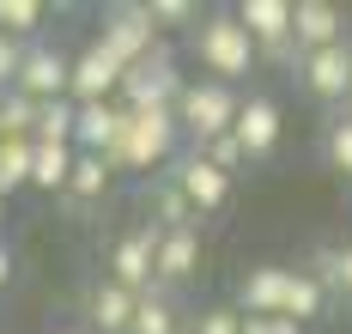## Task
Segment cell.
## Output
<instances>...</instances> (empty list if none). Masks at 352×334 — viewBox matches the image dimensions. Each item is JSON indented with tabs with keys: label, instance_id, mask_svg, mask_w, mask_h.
<instances>
[{
	"label": "cell",
	"instance_id": "obj_1",
	"mask_svg": "<svg viewBox=\"0 0 352 334\" xmlns=\"http://www.w3.org/2000/svg\"><path fill=\"white\" fill-rule=\"evenodd\" d=\"M195 55H201L207 79L231 85V79H243L249 67H255L261 49H255V37H249V25L237 12H207V19L195 25Z\"/></svg>",
	"mask_w": 352,
	"mask_h": 334
},
{
	"label": "cell",
	"instance_id": "obj_2",
	"mask_svg": "<svg viewBox=\"0 0 352 334\" xmlns=\"http://www.w3.org/2000/svg\"><path fill=\"white\" fill-rule=\"evenodd\" d=\"M176 140H182L176 110H128L109 164H116V170H152V164H164V158L176 152Z\"/></svg>",
	"mask_w": 352,
	"mask_h": 334
},
{
	"label": "cell",
	"instance_id": "obj_3",
	"mask_svg": "<svg viewBox=\"0 0 352 334\" xmlns=\"http://www.w3.org/2000/svg\"><path fill=\"white\" fill-rule=\"evenodd\" d=\"M237 91L231 85H219V79H188V91H182V104H176V122H182V134L195 140V146H212V140H225V134H237Z\"/></svg>",
	"mask_w": 352,
	"mask_h": 334
},
{
	"label": "cell",
	"instance_id": "obj_4",
	"mask_svg": "<svg viewBox=\"0 0 352 334\" xmlns=\"http://www.w3.org/2000/svg\"><path fill=\"white\" fill-rule=\"evenodd\" d=\"M182 91H188V79L176 74V55L158 49V55H146L140 67L122 74V110H176Z\"/></svg>",
	"mask_w": 352,
	"mask_h": 334
},
{
	"label": "cell",
	"instance_id": "obj_5",
	"mask_svg": "<svg viewBox=\"0 0 352 334\" xmlns=\"http://www.w3.org/2000/svg\"><path fill=\"white\" fill-rule=\"evenodd\" d=\"M91 43H104L122 67H140L146 55L164 49V31L152 25V6L140 0V6H109V12H104V31H98Z\"/></svg>",
	"mask_w": 352,
	"mask_h": 334
},
{
	"label": "cell",
	"instance_id": "obj_6",
	"mask_svg": "<svg viewBox=\"0 0 352 334\" xmlns=\"http://www.w3.org/2000/svg\"><path fill=\"white\" fill-rule=\"evenodd\" d=\"M158 243H164V225L152 219L140 231H128L116 249H109V280L128 286V292H158Z\"/></svg>",
	"mask_w": 352,
	"mask_h": 334
},
{
	"label": "cell",
	"instance_id": "obj_7",
	"mask_svg": "<svg viewBox=\"0 0 352 334\" xmlns=\"http://www.w3.org/2000/svg\"><path fill=\"white\" fill-rule=\"evenodd\" d=\"M12 91H25V98H36V104L73 98V55L49 49V43H31V49H25V67H19V85H12Z\"/></svg>",
	"mask_w": 352,
	"mask_h": 334
},
{
	"label": "cell",
	"instance_id": "obj_8",
	"mask_svg": "<svg viewBox=\"0 0 352 334\" xmlns=\"http://www.w3.org/2000/svg\"><path fill=\"white\" fill-rule=\"evenodd\" d=\"M122 61L109 55L104 43H85L73 55V104H116L122 98Z\"/></svg>",
	"mask_w": 352,
	"mask_h": 334
},
{
	"label": "cell",
	"instance_id": "obj_9",
	"mask_svg": "<svg viewBox=\"0 0 352 334\" xmlns=\"http://www.w3.org/2000/svg\"><path fill=\"white\" fill-rule=\"evenodd\" d=\"M292 274H298V267H274V261L249 267V274H243V286H237V310H243V316H285V292H292Z\"/></svg>",
	"mask_w": 352,
	"mask_h": 334
},
{
	"label": "cell",
	"instance_id": "obj_10",
	"mask_svg": "<svg viewBox=\"0 0 352 334\" xmlns=\"http://www.w3.org/2000/svg\"><path fill=\"white\" fill-rule=\"evenodd\" d=\"M298 74H304V91H310V98L334 104V98H346V91H352V49H346V43L316 49V55L298 61Z\"/></svg>",
	"mask_w": 352,
	"mask_h": 334
},
{
	"label": "cell",
	"instance_id": "obj_11",
	"mask_svg": "<svg viewBox=\"0 0 352 334\" xmlns=\"http://www.w3.org/2000/svg\"><path fill=\"white\" fill-rule=\"evenodd\" d=\"M292 43H298L304 55H316V49H334V43H346V12H340V6H328V0H298V19H292Z\"/></svg>",
	"mask_w": 352,
	"mask_h": 334
},
{
	"label": "cell",
	"instance_id": "obj_12",
	"mask_svg": "<svg viewBox=\"0 0 352 334\" xmlns=\"http://www.w3.org/2000/svg\"><path fill=\"white\" fill-rule=\"evenodd\" d=\"M188 201H195V213H212V207H225L231 201V177L219 170V164H207L201 152H188L182 164H176V177H170Z\"/></svg>",
	"mask_w": 352,
	"mask_h": 334
},
{
	"label": "cell",
	"instance_id": "obj_13",
	"mask_svg": "<svg viewBox=\"0 0 352 334\" xmlns=\"http://www.w3.org/2000/svg\"><path fill=\"white\" fill-rule=\"evenodd\" d=\"M237 19L249 25L255 49H274V43H292V19H298V6H292V0H243Z\"/></svg>",
	"mask_w": 352,
	"mask_h": 334
},
{
	"label": "cell",
	"instance_id": "obj_14",
	"mask_svg": "<svg viewBox=\"0 0 352 334\" xmlns=\"http://www.w3.org/2000/svg\"><path fill=\"white\" fill-rule=\"evenodd\" d=\"M122 104H79V128H73V146L79 152H116V140H122Z\"/></svg>",
	"mask_w": 352,
	"mask_h": 334
},
{
	"label": "cell",
	"instance_id": "obj_15",
	"mask_svg": "<svg viewBox=\"0 0 352 334\" xmlns=\"http://www.w3.org/2000/svg\"><path fill=\"white\" fill-rule=\"evenodd\" d=\"M237 140H243L249 158H267L280 146V104L274 98H249L243 115H237Z\"/></svg>",
	"mask_w": 352,
	"mask_h": 334
},
{
	"label": "cell",
	"instance_id": "obj_16",
	"mask_svg": "<svg viewBox=\"0 0 352 334\" xmlns=\"http://www.w3.org/2000/svg\"><path fill=\"white\" fill-rule=\"evenodd\" d=\"M195 267H201V237H195V225H188V231H164V243H158V286L195 280Z\"/></svg>",
	"mask_w": 352,
	"mask_h": 334
},
{
	"label": "cell",
	"instance_id": "obj_17",
	"mask_svg": "<svg viewBox=\"0 0 352 334\" xmlns=\"http://www.w3.org/2000/svg\"><path fill=\"white\" fill-rule=\"evenodd\" d=\"M134 310H140V292H128V286H116V280H104V286L91 292V322L104 334H134Z\"/></svg>",
	"mask_w": 352,
	"mask_h": 334
},
{
	"label": "cell",
	"instance_id": "obj_18",
	"mask_svg": "<svg viewBox=\"0 0 352 334\" xmlns=\"http://www.w3.org/2000/svg\"><path fill=\"white\" fill-rule=\"evenodd\" d=\"M73 164H79V146H36V170H31V188H61L67 194L73 183Z\"/></svg>",
	"mask_w": 352,
	"mask_h": 334
},
{
	"label": "cell",
	"instance_id": "obj_19",
	"mask_svg": "<svg viewBox=\"0 0 352 334\" xmlns=\"http://www.w3.org/2000/svg\"><path fill=\"white\" fill-rule=\"evenodd\" d=\"M36 122H43V104L25 98V91H6V104H0V140H36Z\"/></svg>",
	"mask_w": 352,
	"mask_h": 334
},
{
	"label": "cell",
	"instance_id": "obj_20",
	"mask_svg": "<svg viewBox=\"0 0 352 334\" xmlns=\"http://www.w3.org/2000/svg\"><path fill=\"white\" fill-rule=\"evenodd\" d=\"M31 170H36V140H0V194L31 188Z\"/></svg>",
	"mask_w": 352,
	"mask_h": 334
},
{
	"label": "cell",
	"instance_id": "obj_21",
	"mask_svg": "<svg viewBox=\"0 0 352 334\" xmlns=\"http://www.w3.org/2000/svg\"><path fill=\"white\" fill-rule=\"evenodd\" d=\"M109 177H116V164H109L104 152H79V164H73V183H67V194L73 201H98L109 188Z\"/></svg>",
	"mask_w": 352,
	"mask_h": 334
},
{
	"label": "cell",
	"instance_id": "obj_22",
	"mask_svg": "<svg viewBox=\"0 0 352 334\" xmlns=\"http://www.w3.org/2000/svg\"><path fill=\"white\" fill-rule=\"evenodd\" d=\"M322 298H328V286H322L316 274H292V292H285V316L292 322H310V316H322Z\"/></svg>",
	"mask_w": 352,
	"mask_h": 334
},
{
	"label": "cell",
	"instance_id": "obj_23",
	"mask_svg": "<svg viewBox=\"0 0 352 334\" xmlns=\"http://www.w3.org/2000/svg\"><path fill=\"white\" fill-rule=\"evenodd\" d=\"M134 334H182V322H176V310H170V298H164V286L140 298V310H134Z\"/></svg>",
	"mask_w": 352,
	"mask_h": 334
},
{
	"label": "cell",
	"instance_id": "obj_24",
	"mask_svg": "<svg viewBox=\"0 0 352 334\" xmlns=\"http://www.w3.org/2000/svg\"><path fill=\"white\" fill-rule=\"evenodd\" d=\"M152 207H158V225H164V231H188V219H201V213H195V201H188L176 183L158 188V194H152Z\"/></svg>",
	"mask_w": 352,
	"mask_h": 334
},
{
	"label": "cell",
	"instance_id": "obj_25",
	"mask_svg": "<svg viewBox=\"0 0 352 334\" xmlns=\"http://www.w3.org/2000/svg\"><path fill=\"white\" fill-rule=\"evenodd\" d=\"M36 25H43V0H0V31L19 43V37H31Z\"/></svg>",
	"mask_w": 352,
	"mask_h": 334
},
{
	"label": "cell",
	"instance_id": "obj_26",
	"mask_svg": "<svg viewBox=\"0 0 352 334\" xmlns=\"http://www.w3.org/2000/svg\"><path fill=\"white\" fill-rule=\"evenodd\" d=\"M316 274L322 286H334V292H346L352 298V249H316Z\"/></svg>",
	"mask_w": 352,
	"mask_h": 334
},
{
	"label": "cell",
	"instance_id": "obj_27",
	"mask_svg": "<svg viewBox=\"0 0 352 334\" xmlns=\"http://www.w3.org/2000/svg\"><path fill=\"white\" fill-rule=\"evenodd\" d=\"M188 334H243V310H231V304H212L195 316V329Z\"/></svg>",
	"mask_w": 352,
	"mask_h": 334
},
{
	"label": "cell",
	"instance_id": "obj_28",
	"mask_svg": "<svg viewBox=\"0 0 352 334\" xmlns=\"http://www.w3.org/2000/svg\"><path fill=\"white\" fill-rule=\"evenodd\" d=\"M328 164H334L340 177H352V115H340V122L328 128Z\"/></svg>",
	"mask_w": 352,
	"mask_h": 334
},
{
	"label": "cell",
	"instance_id": "obj_29",
	"mask_svg": "<svg viewBox=\"0 0 352 334\" xmlns=\"http://www.w3.org/2000/svg\"><path fill=\"white\" fill-rule=\"evenodd\" d=\"M146 6H152V25H158V31H176V25L201 19V6H195V0H146Z\"/></svg>",
	"mask_w": 352,
	"mask_h": 334
},
{
	"label": "cell",
	"instance_id": "obj_30",
	"mask_svg": "<svg viewBox=\"0 0 352 334\" xmlns=\"http://www.w3.org/2000/svg\"><path fill=\"white\" fill-rule=\"evenodd\" d=\"M195 152H201L207 164H219L225 177H231V170H237V164H243V158H249V152H243V140H237V134H225V140H212V146H195Z\"/></svg>",
	"mask_w": 352,
	"mask_h": 334
},
{
	"label": "cell",
	"instance_id": "obj_31",
	"mask_svg": "<svg viewBox=\"0 0 352 334\" xmlns=\"http://www.w3.org/2000/svg\"><path fill=\"white\" fill-rule=\"evenodd\" d=\"M25 49H31V43H12L6 31H0V91H12V85H19V67H25Z\"/></svg>",
	"mask_w": 352,
	"mask_h": 334
},
{
	"label": "cell",
	"instance_id": "obj_32",
	"mask_svg": "<svg viewBox=\"0 0 352 334\" xmlns=\"http://www.w3.org/2000/svg\"><path fill=\"white\" fill-rule=\"evenodd\" d=\"M243 334H304V322H292V316H243Z\"/></svg>",
	"mask_w": 352,
	"mask_h": 334
},
{
	"label": "cell",
	"instance_id": "obj_33",
	"mask_svg": "<svg viewBox=\"0 0 352 334\" xmlns=\"http://www.w3.org/2000/svg\"><path fill=\"white\" fill-rule=\"evenodd\" d=\"M6 280H12V249L0 243V286H6Z\"/></svg>",
	"mask_w": 352,
	"mask_h": 334
},
{
	"label": "cell",
	"instance_id": "obj_34",
	"mask_svg": "<svg viewBox=\"0 0 352 334\" xmlns=\"http://www.w3.org/2000/svg\"><path fill=\"white\" fill-rule=\"evenodd\" d=\"M0 104H6V91H0Z\"/></svg>",
	"mask_w": 352,
	"mask_h": 334
},
{
	"label": "cell",
	"instance_id": "obj_35",
	"mask_svg": "<svg viewBox=\"0 0 352 334\" xmlns=\"http://www.w3.org/2000/svg\"><path fill=\"white\" fill-rule=\"evenodd\" d=\"M0 207H6V194H0Z\"/></svg>",
	"mask_w": 352,
	"mask_h": 334
}]
</instances>
